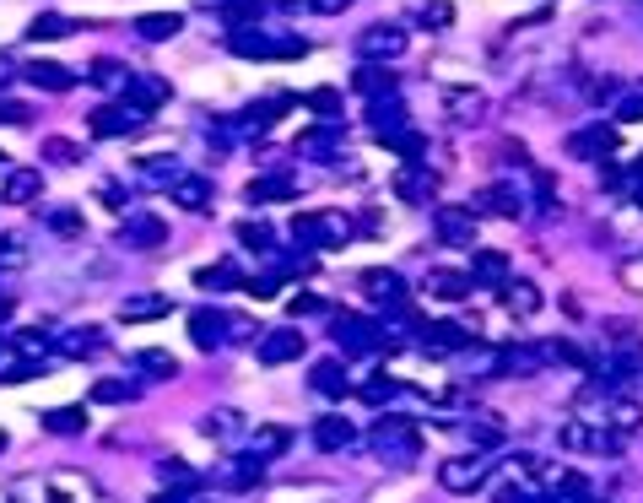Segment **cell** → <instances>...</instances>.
I'll return each mask as SVG.
<instances>
[{
  "label": "cell",
  "mask_w": 643,
  "mask_h": 503,
  "mask_svg": "<svg viewBox=\"0 0 643 503\" xmlns=\"http://www.w3.org/2000/svg\"><path fill=\"white\" fill-rule=\"evenodd\" d=\"M298 152H303V157H319V163H336V152H341V125H319V130H308V136H298Z\"/></svg>",
  "instance_id": "ffe728a7"
},
{
  "label": "cell",
  "mask_w": 643,
  "mask_h": 503,
  "mask_svg": "<svg viewBox=\"0 0 643 503\" xmlns=\"http://www.w3.org/2000/svg\"><path fill=\"white\" fill-rule=\"evenodd\" d=\"M308 6H314V11H346L352 0H308Z\"/></svg>",
  "instance_id": "6f0895ef"
},
{
  "label": "cell",
  "mask_w": 643,
  "mask_h": 503,
  "mask_svg": "<svg viewBox=\"0 0 643 503\" xmlns=\"http://www.w3.org/2000/svg\"><path fill=\"white\" fill-rule=\"evenodd\" d=\"M136 179H141V184H168V190H173V184L184 179V168L173 163V157H141V163H136Z\"/></svg>",
  "instance_id": "e575fe53"
},
{
  "label": "cell",
  "mask_w": 643,
  "mask_h": 503,
  "mask_svg": "<svg viewBox=\"0 0 643 503\" xmlns=\"http://www.w3.org/2000/svg\"><path fill=\"white\" fill-rule=\"evenodd\" d=\"M44 195V174L38 168H11L6 174V190H0V201H11V206H28Z\"/></svg>",
  "instance_id": "2e32d148"
},
{
  "label": "cell",
  "mask_w": 643,
  "mask_h": 503,
  "mask_svg": "<svg viewBox=\"0 0 643 503\" xmlns=\"http://www.w3.org/2000/svg\"><path fill=\"white\" fill-rule=\"evenodd\" d=\"M503 282H508V255L503 249H476L471 287H503Z\"/></svg>",
  "instance_id": "ac0fdd59"
},
{
  "label": "cell",
  "mask_w": 643,
  "mask_h": 503,
  "mask_svg": "<svg viewBox=\"0 0 643 503\" xmlns=\"http://www.w3.org/2000/svg\"><path fill=\"white\" fill-rule=\"evenodd\" d=\"M44 157H49V163H60V168H71V163H82V147H76V141H65V136H49L44 141Z\"/></svg>",
  "instance_id": "bcb514c9"
},
{
  "label": "cell",
  "mask_w": 643,
  "mask_h": 503,
  "mask_svg": "<svg viewBox=\"0 0 643 503\" xmlns=\"http://www.w3.org/2000/svg\"><path fill=\"white\" fill-rule=\"evenodd\" d=\"M292 314H298V320H303V314H325V298H319V293H298V298H292Z\"/></svg>",
  "instance_id": "f5cc1de1"
},
{
  "label": "cell",
  "mask_w": 643,
  "mask_h": 503,
  "mask_svg": "<svg viewBox=\"0 0 643 503\" xmlns=\"http://www.w3.org/2000/svg\"><path fill=\"white\" fill-rule=\"evenodd\" d=\"M449 114L460 119V125H471V119H481V109H487V98H481V92H449Z\"/></svg>",
  "instance_id": "7bdbcfd3"
},
{
  "label": "cell",
  "mask_w": 643,
  "mask_h": 503,
  "mask_svg": "<svg viewBox=\"0 0 643 503\" xmlns=\"http://www.w3.org/2000/svg\"><path fill=\"white\" fill-rule=\"evenodd\" d=\"M238 238H244L254 255H276V228L271 222H238Z\"/></svg>",
  "instance_id": "ab89813d"
},
{
  "label": "cell",
  "mask_w": 643,
  "mask_h": 503,
  "mask_svg": "<svg viewBox=\"0 0 643 503\" xmlns=\"http://www.w3.org/2000/svg\"><path fill=\"white\" fill-rule=\"evenodd\" d=\"M38 422H44V433H55V439H76V433L87 428V412L82 406H55V412H44Z\"/></svg>",
  "instance_id": "f1b7e54d"
},
{
  "label": "cell",
  "mask_w": 643,
  "mask_h": 503,
  "mask_svg": "<svg viewBox=\"0 0 643 503\" xmlns=\"http://www.w3.org/2000/svg\"><path fill=\"white\" fill-rule=\"evenodd\" d=\"M303 109H314L325 125H341V92H336V87H314V92L303 98Z\"/></svg>",
  "instance_id": "f35d334b"
},
{
  "label": "cell",
  "mask_w": 643,
  "mask_h": 503,
  "mask_svg": "<svg viewBox=\"0 0 643 503\" xmlns=\"http://www.w3.org/2000/svg\"><path fill=\"white\" fill-rule=\"evenodd\" d=\"M616 152V130L606 125V119H595V125H584V130H573L568 136V157H611Z\"/></svg>",
  "instance_id": "9c48e42d"
},
{
  "label": "cell",
  "mask_w": 643,
  "mask_h": 503,
  "mask_svg": "<svg viewBox=\"0 0 643 503\" xmlns=\"http://www.w3.org/2000/svg\"><path fill=\"white\" fill-rule=\"evenodd\" d=\"M152 503H190V498H179V493H173V498H168V493H163V498H152Z\"/></svg>",
  "instance_id": "91938a15"
},
{
  "label": "cell",
  "mask_w": 643,
  "mask_h": 503,
  "mask_svg": "<svg viewBox=\"0 0 643 503\" xmlns=\"http://www.w3.org/2000/svg\"><path fill=\"white\" fill-rule=\"evenodd\" d=\"M55 352L60 357H92V352H103V330H60L55 336Z\"/></svg>",
  "instance_id": "484cf974"
},
{
  "label": "cell",
  "mask_w": 643,
  "mask_h": 503,
  "mask_svg": "<svg viewBox=\"0 0 643 503\" xmlns=\"http://www.w3.org/2000/svg\"><path fill=\"white\" fill-rule=\"evenodd\" d=\"M71 33H76V22L60 17V11H44V17H33V28H28V38H38V44H44V38H71Z\"/></svg>",
  "instance_id": "60d3db41"
},
{
  "label": "cell",
  "mask_w": 643,
  "mask_h": 503,
  "mask_svg": "<svg viewBox=\"0 0 643 503\" xmlns=\"http://www.w3.org/2000/svg\"><path fill=\"white\" fill-rule=\"evenodd\" d=\"M503 309L514 314V320H530V314L541 309V293H535V282H514V276H508V282H503Z\"/></svg>",
  "instance_id": "cb8c5ba5"
},
{
  "label": "cell",
  "mask_w": 643,
  "mask_h": 503,
  "mask_svg": "<svg viewBox=\"0 0 643 503\" xmlns=\"http://www.w3.org/2000/svg\"><path fill=\"white\" fill-rule=\"evenodd\" d=\"M28 82L44 87V92H71L76 87V71H65V65H55V60H33L28 65Z\"/></svg>",
  "instance_id": "4316f807"
},
{
  "label": "cell",
  "mask_w": 643,
  "mask_h": 503,
  "mask_svg": "<svg viewBox=\"0 0 643 503\" xmlns=\"http://www.w3.org/2000/svg\"><path fill=\"white\" fill-rule=\"evenodd\" d=\"M130 395H136V385H130V379H98V385H92V401H98V406L130 401Z\"/></svg>",
  "instance_id": "f6af8a7d"
},
{
  "label": "cell",
  "mask_w": 643,
  "mask_h": 503,
  "mask_svg": "<svg viewBox=\"0 0 643 503\" xmlns=\"http://www.w3.org/2000/svg\"><path fill=\"white\" fill-rule=\"evenodd\" d=\"M292 195H298V179H292V174H260V179L249 184V201H254V206L292 201Z\"/></svg>",
  "instance_id": "44dd1931"
},
{
  "label": "cell",
  "mask_w": 643,
  "mask_h": 503,
  "mask_svg": "<svg viewBox=\"0 0 643 503\" xmlns=\"http://www.w3.org/2000/svg\"><path fill=\"white\" fill-rule=\"evenodd\" d=\"M395 390H400L395 379H373V385H363V401H373V406H379L384 395H395Z\"/></svg>",
  "instance_id": "11a10c76"
},
{
  "label": "cell",
  "mask_w": 643,
  "mask_h": 503,
  "mask_svg": "<svg viewBox=\"0 0 643 503\" xmlns=\"http://www.w3.org/2000/svg\"><path fill=\"white\" fill-rule=\"evenodd\" d=\"M638 211H643V184H638Z\"/></svg>",
  "instance_id": "94428289"
},
{
  "label": "cell",
  "mask_w": 643,
  "mask_h": 503,
  "mask_svg": "<svg viewBox=\"0 0 643 503\" xmlns=\"http://www.w3.org/2000/svg\"><path fill=\"white\" fill-rule=\"evenodd\" d=\"M616 119H622V125H643V92H627V98L616 103Z\"/></svg>",
  "instance_id": "f907efd6"
},
{
  "label": "cell",
  "mask_w": 643,
  "mask_h": 503,
  "mask_svg": "<svg viewBox=\"0 0 643 503\" xmlns=\"http://www.w3.org/2000/svg\"><path fill=\"white\" fill-rule=\"evenodd\" d=\"M44 493L55 503H98V487H92L87 471H55L44 476Z\"/></svg>",
  "instance_id": "30bf717a"
},
{
  "label": "cell",
  "mask_w": 643,
  "mask_h": 503,
  "mask_svg": "<svg viewBox=\"0 0 643 503\" xmlns=\"http://www.w3.org/2000/svg\"><path fill=\"white\" fill-rule=\"evenodd\" d=\"M190 336H195L200 352H217L222 341H227V314H217V309H195V314H190Z\"/></svg>",
  "instance_id": "5bb4252c"
},
{
  "label": "cell",
  "mask_w": 643,
  "mask_h": 503,
  "mask_svg": "<svg viewBox=\"0 0 643 503\" xmlns=\"http://www.w3.org/2000/svg\"><path fill=\"white\" fill-rule=\"evenodd\" d=\"M357 55L368 65L373 60H400L406 55V28H395V22H373V28L357 33Z\"/></svg>",
  "instance_id": "8992f818"
},
{
  "label": "cell",
  "mask_w": 643,
  "mask_h": 503,
  "mask_svg": "<svg viewBox=\"0 0 643 503\" xmlns=\"http://www.w3.org/2000/svg\"><path fill=\"white\" fill-rule=\"evenodd\" d=\"M195 282H200V287H233V282H238V271L222 260V266H206V271L195 276Z\"/></svg>",
  "instance_id": "681fc988"
},
{
  "label": "cell",
  "mask_w": 643,
  "mask_h": 503,
  "mask_svg": "<svg viewBox=\"0 0 643 503\" xmlns=\"http://www.w3.org/2000/svg\"><path fill=\"white\" fill-rule=\"evenodd\" d=\"M303 330H292V325H276V330H265L260 341H254V357H260L265 368H281V363H292V357H303Z\"/></svg>",
  "instance_id": "52a82bcc"
},
{
  "label": "cell",
  "mask_w": 643,
  "mask_h": 503,
  "mask_svg": "<svg viewBox=\"0 0 643 503\" xmlns=\"http://www.w3.org/2000/svg\"><path fill=\"white\" fill-rule=\"evenodd\" d=\"M44 222H49L55 233H65V238H82V228H87L76 206H49V211H44Z\"/></svg>",
  "instance_id": "b9f144b4"
},
{
  "label": "cell",
  "mask_w": 643,
  "mask_h": 503,
  "mask_svg": "<svg viewBox=\"0 0 643 503\" xmlns=\"http://www.w3.org/2000/svg\"><path fill=\"white\" fill-rule=\"evenodd\" d=\"M168 309H173V303H168L163 293H152V298H125V303H119V320L141 325V320H163Z\"/></svg>",
  "instance_id": "836d02e7"
},
{
  "label": "cell",
  "mask_w": 643,
  "mask_h": 503,
  "mask_svg": "<svg viewBox=\"0 0 643 503\" xmlns=\"http://www.w3.org/2000/svg\"><path fill=\"white\" fill-rule=\"evenodd\" d=\"M427 293L444 298V303H460L465 293H471V276H465V271H449V266H438V271H427Z\"/></svg>",
  "instance_id": "603a6c76"
},
{
  "label": "cell",
  "mask_w": 643,
  "mask_h": 503,
  "mask_svg": "<svg viewBox=\"0 0 643 503\" xmlns=\"http://www.w3.org/2000/svg\"><path fill=\"white\" fill-rule=\"evenodd\" d=\"M130 76H136V71H125L119 60L103 55V60L87 71V82H92V87H103V92H125V87H130Z\"/></svg>",
  "instance_id": "d590c367"
},
{
  "label": "cell",
  "mask_w": 643,
  "mask_h": 503,
  "mask_svg": "<svg viewBox=\"0 0 643 503\" xmlns=\"http://www.w3.org/2000/svg\"><path fill=\"white\" fill-rule=\"evenodd\" d=\"M308 385H314L319 395H330V401H341V395L352 390V379H346V368L336 363V357H330V363H319L314 374H308Z\"/></svg>",
  "instance_id": "4dcf8cb0"
},
{
  "label": "cell",
  "mask_w": 643,
  "mask_h": 503,
  "mask_svg": "<svg viewBox=\"0 0 643 503\" xmlns=\"http://www.w3.org/2000/svg\"><path fill=\"white\" fill-rule=\"evenodd\" d=\"M136 33L146 38V44H168V38L184 33V17L179 11H146V17L136 22Z\"/></svg>",
  "instance_id": "d6986e66"
},
{
  "label": "cell",
  "mask_w": 643,
  "mask_h": 503,
  "mask_svg": "<svg viewBox=\"0 0 643 503\" xmlns=\"http://www.w3.org/2000/svg\"><path fill=\"white\" fill-rule=\"evenodd\" d=\"M600 422H611V433L622 439V433H638V428H643V412H638L633 401H616V406H611V417H600Z\"/></svg>",
  "instance_id": "ee69618b"
},
{
  "label": "cell",
  "mask_w": 643,
  "mask_h": 503,
  "mask_svg": "<svg viewBox=\"0 0 643 503\" xmlns=\"http://www.w3.org/2000/svg\"><path fill=\"white\" fill-rule=\"evenodd\" d=\"M363 293L373 298V303H390V309H406V282H400L395 271H384V266H373V271H363Z\"/></svg>",
  "instance_id": "8fae6325"
},
{
  "label": "cell",
  "mask_w": 643,
  "mask_h": 503,
  "mask_svg": "<svg viewBox=\"0 0 643 503\" xmlns=\"http://www.w3.org/2000/svg\"><path fill=\"white\" fill-rule=\"evenodd\" d=\"M217 17L227 22V33H233V28H260L265 0H217Z\"/></svg>",
  "instance_id": "7402d4cb"
},
{
  "label": "cell",
  "mask_w": 643,
  "mask_h": 503,
  "mask_svg": "<svg viewBox=\"0 0 643 503\" xmlns=\"http://www.w3.org/2000/svg\"><path fill=\"white\" fill-rule=\"evenodd\" d=\"M146 109H136V103H103V109H92L87 119V130L92 136H103V141H114V136H136V130H146Z\"/></svg>",
  "instance_id": "3957f363"
},
{
  "label": "cell",
  "mask_w": 643,
  "mask_h": 503,
  "mask_svg": "<svg viewBox=\"0 0 643 503\" xmlns=\"http://www.w3.org/2000/svg\"><path fill=\"white\" fill-rule=\"evenodd\" d=\"M400 76L390 71V65H363V71L352 76V92H363V98H384V92H395Z\"/></svg>",
  "instance_id": "d4e9b609"
},
{
  "label": "cell",
  "mask_w": 643,
  "mask_h": 503,
  "mask_svg": "<svg viewBox=\"0 0 643 503\" xmlns=\"http://www.w3.org/2000/svg\"><path fill=\"white\" fill-rule=\"evenodd\" d=\"M433 228L444 244H471L476 249V211L471 206H438L433 211Z\"/></svg>",
  "instance_id": "ba28073f"
},
{
  "label": "cell",
  "mask_w": 643,
  "mask_h": 503,
  "mask_svg": "<svg viewBox=\"0 0 643 503\" xmlns=\"http://www.w3.org/2000/svg\"><path fill=\"white\" fill-rule=\"evenodd\" d=\"M308 439H314V449L336 455V449H352V444H357V428H352V417H319Z\"/></svg>",
  "instance_id": "7c38bea8"
},
{
  "label": "cell",
  "mask_w": 643,
  "mask_h": 503,
  "mask_svg": "<svg viewBox=\"0 0 643 503\" xmlns=\"http://www.w3.org/2000/svg\"><path fill=\"white\" fill-rule=\"evenodd\" d=\"M487 476H492L487 455H454L438 466V487H444V493H476V487H487Z\"/></svg>",
  "instance_id": "277c9868"
},
{
  "label": "cell",
  "mask_w": 643,
  "mask_h": 503,
  "mask_svg": "<svg viewBox=\"0 0 643 503\" xmlns=\"http://www.w3.org/2000/svg\"><path fill=\"white\" fill-rule=\"evenodd\" d=\"M373 449H379V455H390V460H417L422 439H417V428H411L406 417H384L379 428H373Z\"/></svg>",
  "instance_id": "5b68a950"
},
{
  "label": "cell",
  "mask_w": 643,
  "mask_h": 503,
  "mask_svg": "<svg viewBox=\"0 0 643 503\" xmlns=\"http://www.w3.org/2000/svg\"><path fill=\"white\" fill-rule=\"evenodd\" d=\"M422 336H427V347H433V352H465L476 341L460 320H433V325H422Z\"/></svg>",
  "instance_id": "9a60e30c"
},
{
  "label": "cell",
  "mask_w": 643,
  "mask_h": 503,
  "mask_svg": "<svg viewBox=\"0 0 643 503\" xmlns=\"http://www.w3.org/2000/svg\"><path fill=\"white\" fill-rule=\"evenodd\" d=\"M136 363L141 368H157V379H179V357H168V352H141Z\"/></svg>",
  "instance_id": "7dc6e473"
},
{
  "label": "cell",
  "mask_w": 643,
  "mask_h": 503,
  "mask_svg": "<svg viewBox=\"0 0 643 503\" xmlns=\"http://www.w3.org/2000/svg\"><path fill=\"white\" fill-rule=\"evenodd\" d=\"M125 238L130 249H157L168 238V228H163V217H152V211H130V222H125Z\"/></svg>",
  "instance_id": "4fadbf2b"
},
{
  "label": "cell",
  "mask_w": 643,
  "mask_h": 503,
  "mask_svg": "<svg viewBox=\"0 0 643 503\" xmlns=\"http://www.w3.org/2000/svg\"><path fill=\"white\" fill-rule=\"evenodd\" d=\"M292 238L314 249H341L352 238V217H341V211H298L292 217Z\"/></svg>",
  "instance_id": "6da1fadb"
},
{
  "label": "cell",
  "mask_w": 643,
  "mask_h": 503,
  "mask_svg": "<svg viewBox=\"0 0 643 503\" xmlns=\"http://www.w3.org/2000/svg\"><path fill=\"white\" fill-rule=\"evenodd\" d=\"M206 433H211V439H227V433H238V412H211V417H206Z\"/></svg>",
  "instance_id": "816d5d0a"
},
{
  "label": "cell",
  "mask_w": 643,
  "mask_h": 503,
  "mask_svg": "<svg viewBox=\"0 0 643 503\" xmlns=\"http://www.w3.org/2000/svg\"><path fill=\"white\" fill-rule=\"evenodd\" d=\"M0 260H11V266H22V260H28V255H22V249H17V238H0Z\"/></svg>",
  "instance_id": "9f6ffc18"
},
{
  "label": "cell",
  "mask_w": 643,
  "mask_h": 503,
  "mask_svg": "<svg viewBox=\"0 0 643 503\" xmlns=\"http://www.w3.org/2000/svg\"><path fill=\"white\" fill-rule=\"evenodd\" d=\"M6 314H11V293H0V320H6Z\"/></svg>",
  "instance_id": "680465c9"
},
{
  "label": "cell",
  "mask_w": 643,
  "mask_h": 503,
  "mask_svg": "<svg viewBox=\"0 0 643 503\" xmlns=\"http://www.w3.org/2000/svg\"><path fill=\"white\" fill-rule=\"evenodd\" d=\"M260 476H265V460L254 455V449H249V455H233V460L222 466V482H227V487H254Z\"/></svg>",
  "instance_id": "f546056e"
},
{
  "label": "cell",
  "mask_w": 643,
  "mask_h": 503,
  "mask_svg": "<svg viewBox=\"0 0 643 503\" xmlns=\"http://www.w3.org/2000/svg\"><path fill=\"white\" fill-rule=\"evenodd\" d=\"M173 201H179L184 211H206L211 206V179H200V174H184L179 184H173Z\"/></svg>",
  "instance_id": "d6a6232c"
},
{
  "label": "cell",
  "mask_w": 643,
  "mask_h": 503,
  "mask_svg": "<svg viewBox=\"0 0 643 503\" xmlns=\"http://www.w3.org/2000/svg\"><path fill=\"white\" fill-rule=\"evenodd\" d=\"M163 482H179V487H195L200 476L190 471V466H173V460H163Z\"/></svg>",
  "instance_id": "db71d44e"
},
{
  "label": "cell",
  "mask_w": 643,
  "mask_h": 503,
  "mask_svg": "<svg viewBox=\"0 0 643 503\" xmlns=\"http://www.w3.org/2000/svg\"><path fill=\"white\" fill-rule=\"evenodd\" d=\"M584 503H600V498H584Z\"/></svg>",
  "instance_id": "be15d7a7"
},
{
  "label": "cell",
  "mask_w": 643,
  "mask_h": 503,
  "mask_svg": "<svg viewBox=\"0 0 643 503\" xmlns=\"http://www.w3.org/2000/svg\"><path fill=\"white\" fill-rule=\"evenodd\" d=\"M308 271H314V255H303V249L298 255H276V276H308Z\"/></svg>",
  "instance_id": "c3c4849f"
},
{
  "label": "cell",
  "mask_w": 643,
  "mask_h": 503,
  "mask_svg": "<svg viewBox=\"0 0 643 503\" xmlns=\"http://www.w3.org/2000/svg\"><path fill=\"white\" fill-rule=\"evenodd\" d=\"M336 347H341L346 357H368V352L395 347V341L384 336L373 320H363V314H336Z\"/></svg>",
  "instance_id": "7a4b0ae2"
},
{
  "label": "cell",
  "mask_w": 643,
  "mask_h": 503,
  "mask_svg": "<svg viewBox=\"0 0 643 503\" xmlns=\"http://www.w3.org/2000/svg\"><path fill=\"white\" fill-rule=\"evenodd\" d=\"M0 449H6V433H0Z\"/></svg>",
  "instance_id": "6125c7cd"
},
{
  "label": "cell",
  "mask_w": 643,
  "mask_h": 503,
  "mask_svg": "<svg viewBox=\"0 0 643 503\" xmlns=\"http://www.w3.org/2000/svg\"><path fill=\"white\" fill-rule=\"evenodd\" d=\"M433 190H438V179H433V168H400L395 174V195L400 201H433Z\"/></svg>",
  "instance_id": "e0dca14e"
},
{
  "label": "cell",
  "mask_w": 643,
  "mask_h": 503,
  "mask_svg": "<svg viewBox=\"0 0 643 503\" xmlns=\"http://www.w3.org/2000/svg\"><path fill=\"white\" fill-rule=\"evenodd\" d=\"M287 444H292V428H281V422H265V428L254 433V455L260 460H276Z\"/></svg>",
  "instance_id": "74e56055"
},
{
  "label": "cell",
  "mask_w": 643,
  "mask_h": 503,
  "mask_svg": "<svg viewBox=\"0 0 643 503\" xmlns=\"http://www.w3.org/2000/svg\"><path fill=\"white\" fill-rule=\"evenodd\" d=\"M287 103H292V98H265V103H254V109H244V114H238V125H244V130H271L276 119H281V109H287Z\"/></svg>",
  "instance_id": "8d00e7d4"
},
{
  "label": "cell",
  "mask_w": 643,
  "mask_h": 503,
  "mask_svg": "<svg viewBox=\"0 0 643 503\" xmlns=\"http://www.w3.org/2000/svg\"><path fill=\"white\" fill-rule=\"evenodd\" d=\"M471 211H498V217H519V211H525V195H519L514 184H492V190L481 195Z\"/></svg>",
  "instance_id": "83f0119b"
},
{
  "label": "cell",
  "mask_w": 643,
  "mask_h": 503,
  "mask_svg": "<svg viewBox=\"0 0 643 503\" xmlns=\"http://www.w3.org/2000/svg\"><path fill=\"white\" fill-rule=\"evenodd\" d=\"M125 98H130V103H136V109H146V114H152V109H157V103H163V98H168V82H163V76H130V87H125Z\"/></svg>",
  "instance_id": "1f68e13d"
}]
</instances>
